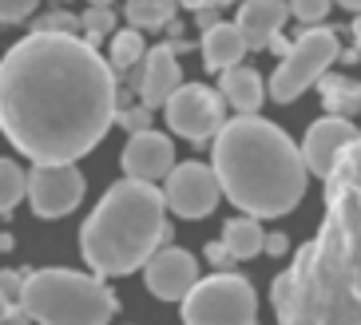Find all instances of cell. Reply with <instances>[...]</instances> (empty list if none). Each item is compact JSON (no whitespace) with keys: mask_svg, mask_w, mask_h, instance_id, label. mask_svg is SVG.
Returning <instances> with one entry per match:
<instances>
[{"mask_svg":"<svg viewBox=\"0 0 361 325\" xmlns=\"http://www.w3.org/2000/svg\"><path fill=\"white\" fill-rule=\"evenodd\" d=\"M119 84L96 44L28 32L0 60V131L32 163H75L107 135Z\"/></svg>","mask_w":361,"mask_h":325,"instance_id":"cell-1","label":"cell"},{"mask_svg":"<svg viewBox=\"0 0 361 325\" xmlns=\"http://www.w3.org/2000/svg\"><path fill=\"white\" fill-rule=\"evenodd\" d=\"M278 325H361V155L357 139L326 175V219L270 286Z\"/></svg>","mask_w":361,"mask_h":325,"instance_id":"cell-2","label":"cell"},{"mask_svg":"<svg viewBox=\"0 0 361 325\" xmlns=\"http://www.w3.org/2000/svg\"><path fill=\"white\" fill-rule=\"evenodd\" d=\"M211 155L219 195H226L250 219H282L306 195V167L298 143L258 111L223 119Z\"/></svg>","mask_w":361,"mask_h":325,"instance_id":"cell-3","label":"cell"},{"mask_svg":"<svg viewBox=\"0 0 361 325\" xmlns=\"http://www.w3.org/2000/svg\"><path fill=\"white\" fill-rule=\"evenodd\" d=\"M163 242H171L163 190L155 183L119 178L84 222L80 254L87 258L92 274L123 278V274H135Z\"/></svg>","mask_w":361,"mask_h":325,"instance_id":"cell-4","label":"cell"},{"mask_svg":"<svg viewBox=\"0 0 361 325\" xmlns=\"http://www.w3.org/2000/svg\"><path fill=\"white\" fill-rule=\"evenodd\" d=\"M20 309L36 325H107L119 302L99 274L36 270L20 286Z\"/></svg>","mask_w":361,"mask_h":325,"instance_id":"cell-5","label":"cell"},{"mask_svg":"<svg viewBox=\"0 0 361 325\" xmlns=\"http://www.w3.org/2000/svg\"><path fill=\"white\" fill-rule=\"evenodd\" d=\"M183 325H258V294L243 274L214 270L183 294Z\"/></svg>","mask_w":361,"mask_h":325,"instance_id":"cell-6","label":"cell"},{"mask_svg":"<svg viewBox=\"0 0 361 325\" xmlns=\"http://www.w3.org/2000/svg\"><path fill=\"white\" fill-rule=\"evenodd\" d=\"M341 56V36L338 28H306L290 44L282 56L278 72L270 75V99L274 104H294L310 84H318V75L329 72V63Z\"/></svg>","mask_w":361,"mask_h":325,"instance_id":"cell-7","label":"cell"},{"mask_svg":"<svg viewBox=\"0 0 361 325\" xmlns=\"http://www.w3.org/2000/svg\"><path fill=\"white\" fill-rule=\"evenodd\" d=\"M163 111H167V127L175 135H183L187 143H207V139H214V131L226 119L223 95L211 92L207 84H179L167 95Z\"/></svg>","mask_w":361,"mask_h":325,"instance_id":"cell-8","label":"cell"},{"mask_svg":"<svg viewBox=\"0 0 361 325\" xmlns=\"http://www.w3.org/2000/svg\"><path fill=\"white\" fill-rule=\"evenodd\" d=\"M24 195L40 219H64L84 199V175L75 163H32L24 178Z\"/></svg>","mask_w":361,"mask_h":325,"instance_id":"cell-9","label":"cell"},{"mask_svg":"<svg viewBox=\"0 0 361 325\" xmlns=\"http://www.w3.org/2000/svg\"><path fill=\"white\" fill-rule=\"evenodd\" d=\"M163 207L179 219H207L219 207V178L207 163H183L163 175Z\"/></svg>","mask_w":361,"mask_h":325,"instance_id":"cell-10","label":"cell"},{"mask_svg":"<svg viewBox=\"0 0 361 325\" xmlns=\"http://www.w3.org/2000/svg\"><path fill=\"white\" fill-rule=\"evenodd\" d=\"M353 139H357V123L345 116H326L318 119V123L306 131V139H302V147H298V155H302V167L310 171V175L326 178L329 171L338 167L341 151L350 147Z\"/></svg>","mask_w":361,"mask_h":325,"instance_id":"cell-11","label":"cell"},{"mask_svg":"<svg viewBox=\"0 0 361 325\" xmlns=\"http://www.w3.org/2000/svg\"><path fill=\"white\" fill-rule=\"evenodd\" d=\"M199 278V262H195L191 250H183V246H167V250H155L143 262V282L147 290L159 302H183V294L195 286Z\"/></svg>","mask_w":361,"mask_h":325,"instance_id":"cell-12","label":"cell"},{"mask_svg":"<svg viewBox=\"0 0 361 325\" xmlns=\"http://www.w3.org/2000/svg\"><path fill=\"white\" fill-rule=\"evenodd\" d=\"M175 167V143L163 131H131V143L123 147V171L139 183H159Z\"/></svg>","mask_w":361,"mask_h":325,"instance_id":"cell-13","label":"cell"},{"mask_svg":"<svg viewBox=\"0 0 361 325\" xmlns=\"http://www.w3.org/2000/svg\"><path fill=\"white\" fill-rule=\"evenodd\" d=\"M143 68H135V92H139V104L143 107H163L167 95L183 84V72H179V60L171 52V44H155L151 56L143 52Z\"/></svg>","mask_w":361,"mask_h":325,"instance_id":"cell-14","label":"cell"},{"mask_svg":"<svg viewBox=\"0 0 361 325\" xmlns=\"http://www.w3.org/2000/svg\"><path fill=\"white\" fill-rule=\"evenodd\" d=\"M286 20H290L286 0H246L243 8H238L234 28L243 32V44L250 52H266L270 36H278V32L286 28Z\"/></svg>","mask_w":361,"mask_h":325,"instance_id":"cell-15","label":"cell"},{"mask_svg":"<svg viewBox=\"0 0 361 325\" xmlns=\"http://www.w3.org/2000/svg\"><path fill=\"white\" fill-rule=\"evenodd\" d=\"M219 92H223V104H231L238 116H255L258 107H262V99H266L262 75H258L255 68H243V63L223 68V84H219Z\"/></svg>","mask_w":361,"mask_h":325,"instance_id":"cell-16","label":"cell"},{"mask_svg":"<svg viewBox=\"0 0 361 325\" xmlns=\"http://www.w3.org/2000/svg\"><path fill=\"white\" fill-rule=\"evenodd\" d=\"M243 56H246V44L234 24L214 20L211 28H202V63H207V72H223V68L238 63Z\"/></svg>","mask_w":361,"mask_h":325,"instance_id":"cell-17","label":"cell"},{"mask_svg":"<svg viewBox=\"0 0 361 325\" xmlns=\"http://www.w3.org/2000/svg\"><path fill=\"white\" fill-rule=\"evenodd\" d=\"M318 87H322V104H326L329 116H345V119L357 116V107H361L357 80L338 75V72H322L318 75Z\"/></svg>","mask_w":361,"mask_h":325,"instance_id":"cell-18","label":"cell"},{"mask_svg":"<svg viewBox=\"0 0 361 325\" xmlns=\"http://www.w3.org/2000/svg\"><path fill=\"white\" fill-rule=\"evenodd\" d=\"M223 246L231 250L234 262L262 254V226H258V219H250V214H243V219H231V222L223 226Z\"/></svg>","mask_w":361,"mask_h":325,"instance_id":"cell-19","label":"cell"},{"mask_svg":"<svg viewBox=\"0 0 361 325\" xmlns=\"http://www.w3.org/2000/svg\"><path fill=\"white\" fill-rule=\"evenodd\" d=\"M179 4L175 0H128L123 4V16H128L131 28H163L167 20H175Z\"/></svg>","mask_w":361,"mask_h":325,"instance_id":"cell-20","label":"cell"},{"mask_svg":"<svg viewBox=\"0 0 361 325\" xmlns=\"http://www.w3.org/2000/svg\"><path fill=\"white\" fill-rule=\"evenodd\" d=\"M147 52V44H143V32L139 28H119L111 36V48H107V63H111V72H128L143 60Z\"/></svg>","mask_w":361,"mask_h":325,"instance_id":"cell-21","label":"cell"},{"mask_svg":"<svg viewBox=\"0 0 361 325\" xmlns=\"http://www.w3.org/2000/svg\"><path fill=\"white\" fill-rule=\"evenodd\" d=\"M24 199V171L12 159H0V214H12Z\"/></svg>","mask_w":361,"mask_h":325,"instance_id":"cell-22","label":"cell"},{"mask_svg":"<svg viewBox=\"0 0 361 325\" xmlns=\"http://www.w3.org/2000/svg\"><path fill=\"white\" fill-rule=\"evenodd\" d=\"M111 28H116V12L111 8L87 4V12L80 16V32H87V44H99L104 36H111Z\"/></svg>","mask_w":361,"mask_h":325,"instance_id":"cell-23","label":"cell"},{"mask_svg":"<svg viewBox=\"0 0 361 325\" xmlns=\"http://www.w3.org/2000/svg\"><path fill=\"white\" fill-rule=\"evenodd\" d=\"M32 32H68V36H80V16L68 8L60 12H44L40 20L32 24Z\"/></svg>","mask_w":361,"mask_h":325,"instance_id":"cell-24","label":"cell"},{"mask_svg":"<svg viewBox=\"0 0 361 325\" xmlns=\"http://www.w3.org/2000/svg\"><path fill=\"white\" fill-rule=\"evenodd\" d=\"M286 8H290V16H298L302 24H322L326 12L334 8V0H290Z\"/></svg>","mask_w":361,"mask_h":325,"instance_id":"cell-25","label":"cell"},{"mask_svg":"<svg viewBox=\"0 0 361 325\" xmlns=\"http://www.w3.org/2000/svg\"><path fill=\"white\" fill-rule=\"evenodd\" d=\"M111 123L128 127V131H147V127H151V107H143V104H139V107H123V104H119Z\"/></svg>","mask_w":361,"mask_h":325,"instance_id":"cell-26","label":"cell"},{"mask_svg":"<svg viewBox=\"0 0 361 325\" xmlns=\"http://www.w3.org/2000/svg\"><path fill=\"white\" fill-rule=\"evenodd\" d=\"M40 0H0V24H20L24 16H32Z\"/></svg>","mask_w":361,"mask_h":325,"instance_id":"cell-27","label":"cell"},{"mask_svg":"<svg viewBox=\"0 0 361 325\" xmlns=\"http://www.w3.org/2000/svg\"><path fill=\"white\" fill-rule=\"evenodd\" d=\"M20 286H24V274L0 270V298H4L8 305H20Z\"/></svg>","mask_w":361,"mask_h":325,"instance_id":"cell-28","label":"cell"},{"mask_svg":"<svg viewBox=\"0 0 361 325\" xmlns=\"http://www.w3.org/2000/svg\"><path fill=\"white\" fill-rule=\"evenodd\" d=\"M207 262H211L214 270H231L234 258H231V250H226L223 242H211V246H207Z\"/></svg>","mask_w":361,"mask_h":325,"instance_id":"cell-29","label":"cell"},{"mask_svg":"<svg viewBox=\"0 0 361 325\" xmlns=\"http://www.w3.org/2000/svg\"><path fill=\"white\" fill-rule=\"evenodd\" d=\"M290 250V238L282 231H274V234H262V254H274V258H282V254Z\"/></svg>","mask_w":361,"mask_h":325,"instance_id":"cell-30","label":"cell"},{"mask_svg":"<svg viewBox=\"0 0 361 325\" xmlns=\"http://www.w3.org/2000/svg\"><path fill=\"white\" fill-rule=\"evenodd\" d=\"M0 325H32V317L24 314L20 305H8V309L0 314Z\"/></svg>","mask_w":361,"mask_h":325,"instance_id":"cell-31","label":"cell"},{"mask_svg":"<svg viewBox=\"0 0 361 325\" xmlns=\"http://www.w3.org/2000/svg\"><path fill=\"white\" fill-rule=\"evenodd\" d=\"M175 4H183V8H226V4H234V0H175Z\"/></svg>","mask_w":361,"mask_h":325,"instance_id":"cell-32","label":"cell"},{"mask_svg":"<svg viewBox=\"0 0 361 325\" xmlns=\"http://www.w3.org/2000/svg\"><path fill=\"white\" fill-rule=\"evenodd\" d=\"M195 20H199V28H211L219 20V8H195Z\"/></svg>","mask_w":361,"mask_h":325,"instance_id":"cell-33","label":"cell"},{"mask_svg":"<svg viewBox=\"0 0 361 325\" xmlns=\"http://www.w3.org/2000/svg\"><path fill=\"white\" fill-rule=\"evenodd\" d=\"M266 48H270V52H278V56L290 52V44H286V36H282V32H278V36H270V44H266Z\"/></svg>","mask_w":361,"mask_h":325,"instance_id":"cell-34","label":"cell"},{"mask_svg":"<svg viewBox=\"0 0 361 325\" xmlns=\"http://www.w3.org/2000/svg\"><path fill=\"white\" fill-rule=\"evenodd\" d=\"M16 242H12V234H0V250H12Z\"/></svg>","mask_w":361,"mask_h":325,"instance_id":"cell-35","label":"cell"},{"mask_svg":"<svg viewBox=\"0 0 361 325\" xmlns=\"http://www.w3.org/2000/svg\"><path fill=\"white\" fill-rule=\"evenodd\" d=\"M334 4H341V8H350V12H357V4H361V0H334Z\"/></svg>","mask_w":361,"mask_h":325,"instance_id":"cell-36","label":"cell"},{"mask_svg":"<svg viewBox=\"0 0 361 325\" xmlns=\"http://www.w3.org/2000/svg\"><path fill=\"white\" fill-rule=\"evenodd\" d=\"M87 4H96V8H111V0H87Z\"/></svg>","mask_w":361,"mask_h":325,"instance_id":"cell-37","label":"cell"},{"mask_svg":"<svg viewBox=\"0 0 361 325\" xmlns=\"http://www.w3.org/2000/svg\"><path fill=\"white\" fill-rule=\"evenodd\" d=\"M4 309H8V302H4V298H0V314H4Z\"/></svg>","mask_w":361,"mask_h":325,"instance_id":"cell-38","label":"cell"}]
</instances>
